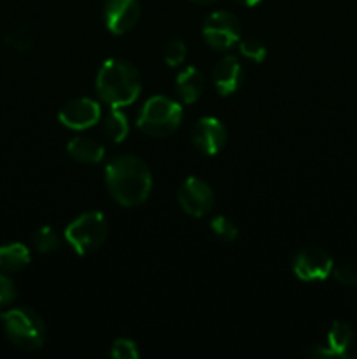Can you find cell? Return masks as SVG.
<instances>
[{"label": "cell", "mask_w": 357, "mask_h": 359, "mask_svg": "<svg viewBox=\"0 0 357 359\" xmlns=\"http://www.w3.org/2000/svg\"><path fill=\"white\" fill-rule=\"evenodd\" d=\"M192 144L200 153L206 156H214L224 147L227 139L226 128L216 118H202L192 128Z\"/></svg>", "instance_id": "11"}, {"label": "cell", "mask_w": 357, "mask_h": 359, "mask_svg": "<svg viewBox=\"0 0 357 359\" xmlns=\"http://www.w3.org/2000/svg\"><path fill=\"white\" fill-rule=\"evenodd\" d=\"M182 121V107L167 97H153L146 102L139 116V128L153 137L174 133Z\"/></svg>", "instance_id": "4"}, {"label": "cell", "mask_w": 357, "mask_h": 359, "mask_svg": "<svg viewBox=\"0 0 357 359\" xmlns=\"http://www.w3.org/2000/svg\"><path fill=\"white\" fill-rule=\"evenodd\" d=\"M58 118L62 125L69 126V128L86 130L100 121L102 109L98 102L91 100V98H74L63 105Z\"/></svg>", "instance_id": "9"}, {"label": "cell", "mask_w": 357, "mask_h": 359, "mask_svg": "<svg viewBox=\"0 0 357 359\" xmlns=\"http://www.w3.org/2000/svg\"><path fill=\"white\" fill-rule=\"evenodd\" d=\"M240 51L241 55L247 58L254 60V62H262L266 58V46L262 44L259 39L255 37H245L240 41Z\"/></svg>", "instance_id": "21"}, {"label": "cell", "mask_w": 357, "mask_h": 359, "mask_svg": "<svg viewBox=\"0 0 357 359\" xmlns=\"http://www.w3.org/2000/svg\"><path fill=\"white\" fill-rule=\"evenodd\" d=\"M105 25L112 34H126L132 30L140 18L139 0H107L104 7Z\"/></svg>", "instance_id": "10"}, {"label": "cell", "mask_w": 357, "mask_h": 359, "mask_svg": "<svg viewBox=\"0 0 357 359\" xmlns=\"http://www.w3.org/2000/svg\"><path fill=\"white\" fill-rule=\"evenodd\" d=\"M192 2H198V4H212L216 0H192Z\"/></svg>", "instance_id": "27"}, {"label": "cell", "mask_w": 357, "mask_h": 359, "mask_svg": "<svg viewBox=\"0 0 357 359\" xmlns=\"http://www.w3.org/2000/svg\"><path fill=\"white\" fill-rule=\"evenodd\" d=\"M107 186L118 203L136 207L144 203L153 188L149 167L133 154H119L112 158L105 170Z\"/></svg>", "instance_id": "1"}, {"label": "cell", "mask_w": 357, "mask_h": 359, "mask_svg": "<svg viewBox=\"0 0 357 359\" xmlns=\"http://www.w3.org/2000/svg\"><path fill=\"white\" fill-rule=\"evenodd\" d=\"M241 79H244V70H241V65L238 63V60L234 56H224L214 67V86L224 97L234 93L240 88Z\"/></svg>", "instance_id": "12"}, {"label": "cell", "mask_w": 357, "mask_h": 359, "mask_svg": "<svg viewBox=\"0 0 357 359\" xmlns=\"http://www.w3.org/2000/svg\"><path fill=\"white\" fill-rule=\"evenodd\" d=\"M186 53H188V49H186L184 42L181 39H172L164 48V62L170 67L181 65L186 60Z\"/></svg>", "instance_id": "22"}, {"label": "cell", "mask_w": 357, "mask_h": 359, "mask_svg": "<svg viewBox=\"0 0 357 359\" xmlns=\"http://www.w3.org/2000/svg\"><path fill=\"white\" fill-rule=\"evenodd\" d=\"M14 300H16V286L6 273L0 272V307L13 304Z\"/></svg>", "instance_id": "25"}, {"label": "cell", "mask_w": 357, "mask_h": 359, "mask_svg": "<svg viewBox=\"0 0 357 359\" xmlns=\"http://www.w3.org/2000/svg\"><path fill=\"white\" fill-rule=\"evenodd\" d=\"M354 340H356V333H354L352 326L345 321H336L329 330L326 347L329 349L331 358H343L352 347Z\"/></svg>", "instance_id": "13"}, {"label": "cell", "mask_w": 357, "mask_h": 359, "mask_svg": "<svg viewBox=\"0 0 357 359\" xmlns=\"http://www.w3.org/2000/svg\"><path fill=\"white\" fill-rule=\"evenodd\" d=\"M104 130H105V135L112 140V142H122L128 135V119L126 116L122 114L119 109L112 107V111L108 112V116L105 118L104 121Z\"/></svg>", "instance_id": "17"}, {"label": "cell", "mask_w": 357, "mask_h": 359, "mask_svg": "<svg viewBox=\"0 0 357 359\" xmlns=\"http://www.w3.org/2000/svg\"><path fill=\"white\" fill-rule=\"evenodd\" d=\"M240 21L227 11L212 13L203 23V39L212 49H230L240 39Z\"/></svg>", "instance_id": "6"}, {"label": "cell", "mask_w": 357, "mask_h": 359, "mask_svg": "<svg viewBox=\"0 0 357 359\" xmlns=\"http://www.w3.org/2000/svg\"><path fill=\"white\" fill-rule=\"evenodd\" d=\"M210 228H212L214 233L224 242H233L234 238L238 237V228L230 217H224V216H217L214 217L212 223H210Z\"/></svg>", "instance_id": "20"}, {"label": "cell", "mask_w": 357, "mask_h": 359, "mask_svg": "<svg viewBox=\"0 0 357 359\" xmlns=\"http://www.w3.org/2000/svg\"><path fill=\"white\" fill-rule=\"evenodd\" d=\"M114 359H136L139 358V347L130 339H118L112 344L111 351Z\"/></svg>", "instance_id": "23"}, {"label": "cell", "mask_w": 357, "mask_h": 359, "mask_svg": "<svg viewBox=\"0 0 357 359\" xmlns=\"http://www.w3.org/2000/svg\"><path fill=\"white\" fill-rule=\"evenodd\" d=\"M30 263V251L20 242L0 245V272L14 273Z\"/></svg>", "instance_id": "15"}, {"label": "cell", "mask_w": 357, "mask_h": 359, "mask_svg": "<svg viewBox=\"0 0 357 359\" xmlns=\"http://www.w3.org/2000/svg\"><path fill=\"white\" fill-rule=\"evenodd\" d=\"M4 332L16 347L24 351L41 349L46 342V325L41 316L27 307H16L0 314Z\"/></svg>", "instance_id": "3"}, {"label": "cell", "mask_w": 357, "mask_h": 359, "mask_svg": "<svg viewBox=\"0 0 357 359\" xmlns=\"http://www.w3.org/2000/svg\"><path fill=\"white\" fill-rule=\"evenodd\" d=\"M335 279L343 286L357 287V265L356 263H342L335 269Z\"/></svg>", "instance_id": "24"}, {"label": "cell", "mask_w": 357, "mask_h": 359, "mask_svg": "<svg viewBox=\"0 0 357 359\" xmlns=\"http://www.w3.org/2000/svg\"><path fill=\"white\" fill-rule=\"evenodd\" d=\"M66 151L74 160L84 161V163H98L105 156L104 146L90 137H76L74 140H70Z\"/></svg>", "instance_id": "16"}, {"label": "cell", "mask_w": 357, "mask_h": 359, "mask_svg": "<svg viewBox=\"0 0 357 359\" xmlns=\"http://www.w3.org/2000/svg\"><path fill=\"white\" fill-rule=\"evenodd\" d=\"M293 270L298 276V279L304 280V283L324 280L331 276L332 259L321 248L301 249L296 255V258H294Z\"/></svg>", "instance_id": "7"}, {"label": "cell", "mask_w": 357, "mask_h": 359, "mask_svg": "<svg viewBox=\"0 0 357 359\" xmlns=\"http://www.w3.org/2000/svg\"><path fill=\"white\" fill-rule=\"evenodd\" d=\"M238 2L241 4V6H247V7H254V6H258L259 2H261V0H238Z\"/></svg>", "instance_id": "26"}, {"label": "cell", "mask_w": 357, "mask_h": 359, "mask_svg": "<svg viewBox=\"0 0 357 359\" xmlns=\"http://www.w3.org/2000/svg\"><path fill=\"white\" fill-rule=\"evenodd\" d=\"M107 221L100 212H86L77 217L66 228L65 237L77 255H90L97 251L107 238Z\"/></svg>", "instance_id": "5"}, {"label": "cell", "mask_w": 357, "mask_h": 359, "mask_svg": "<svg viewBox=\"0 0 357 359\" xmlns=\"http://www.w3.org/2000/svg\"><path fill=\"white\" fill-rule=\"evenodd\" d=\"M4 42H6L9 48H13L14 51L24 53L31 48V44H34V34H31L27 27L14 28V30H10L9 34L4 37Z\"/></svg>", "instance_id": "19"}, {"label": "cell", "mask_w": 357, "mask_h": 359, "mask_svg": "<svg viewBox=\"0 0 357 359\" xmlns=\"http://www.w3.org/2000/svg\"><path fill=\"white\" fill-rule=\"evenodd\" d=\"M142 90V79L135 67L125 60H108L97 77V91L111 107L130 105Z\"/></svg>", "instance_id": "2"}, {"label": "cell", "mask_w": 357, "mask_h": 359, "mask_svg": "<svg viewBox=\"0 0 357 359\" xmlns=\"http://www.w3.org/2000/svg\"><path fill=\"white\" fill-rule=\"evenodd\" d=\"M177 90L184 104H195L205 90V81L202 72L195 67H188L177 76Z\"/></svg>", "instance_id": "14"}, {"label": "cell", "mask_w": 357, "mask_h": 359, "mask_svg": "<svg viewBox=\"0 0 357 359\" xmlns=\"http://www.w3.org/2000/svg\"><path fill=\"white\" fill-rule=\"evenodd\" d=\"M178 203L188 214L202 217L214 207V193L202 179L188 177L178 191Z\"/></svg>", "instance_id": "8"}, {"label": "cell", "mask_w": 357, "mask_h": 359, "mask_svg": "<svg viewBox=\"0 0 357 359\" xmlns=\"http://www.w3.org/2000/svg\"><path fill=\"white\" fill-rule=\"evenodd\" d=\"M31 242H34L35 249H37L38 252H44V255L58 251L59 245H62L59 235L56 233L55 228L51 226H42L41 230L35 231V233L31 235Z\"/></svg>", "instance_id": "18"}]
</instances>
